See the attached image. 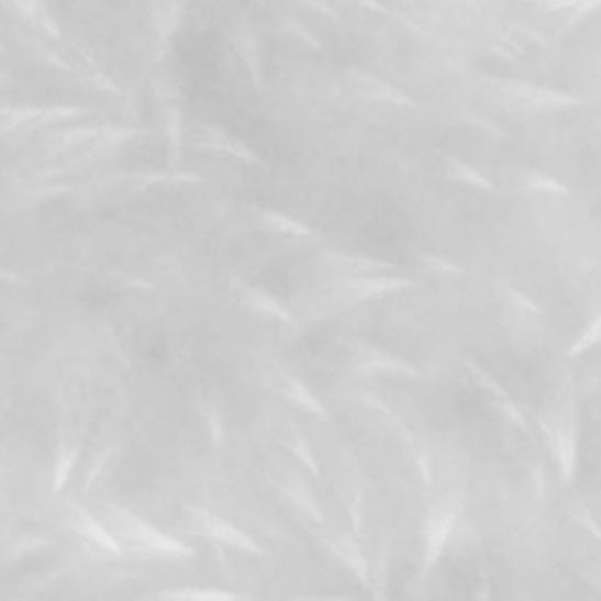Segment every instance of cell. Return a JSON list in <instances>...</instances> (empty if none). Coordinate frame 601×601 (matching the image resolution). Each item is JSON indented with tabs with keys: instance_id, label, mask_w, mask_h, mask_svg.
<instances>
[{
	"instance_id": "obj_31",
	"label": "cell",
	"mask_w": 601,
	"mask_h": 601,
	"mask_svg": "<svg viewBox=\"0 0 601 601\" xmlns=\"http://www.w3.org/2000/svg\"><path fill=\"white\" fill-rule=\"evenodd\" d=\"M204 409V421H208V425H210V433H212V439H214V444L219 446L221 444V416H219V411L212 407V404H204L202 407Z\"/></svg>"
},
{
	"instance_id": "obj_22",
	"label": "cell",
	"mask_w": 601,
	"mask_h": 601,
	"mask_svg": "<svg viewBox=\"0 0 601 601\" xmlns=\"http://www.w3.org/2000/svg\"><path fill=\"white\" fill-rule=\"evenodd\" d=\"M522 186L526 188V191H541V193H555V196L569 193V188H566L564 183L555 181L553 177L541 175V171H524Z\"/></svg>"
},
{
	"instance_id": "obj_19",
	"label": "cell",
	"mask_w": 601,
	"mask_h": 601,
	"mask_svg": "<svg viewBox=\"0 0 601 601\" xmlns=\"http://www.w3.org/2000/svg\"><path fill=\"white\" fill-rule=\"evenodd\" d=\"M330 259L336 261L338 268L348 270L350 275H363V272H379V270H390L392 266L386 261L374 259V256H365V254H330Z\"/></svg>"
},
{
	"instance_id": "obj_24",
	"label": "cell",
	"mask_w": 601,
	"mask_h": 601,
	"mask_svg": "<svg viewBox=\"0 0 601 601\" xmlns=\"http://www.w3.org/2000/svg\"><path fill=\"white\" fill-rule=\"evenodd\" d=\"M289 449H291V454H294V456L303 463V466L308 468V472L315 475V477L320 475V468H318L315 454L311 452V446H308V442H305V437H303V435L294 433V437H291V442H289Z\"/></svg>"
},
{
	"instance_id": "obj_9",
	"label": "cell",
	"mask_w": 601,
	"mask_h": 601,
	"mask_svg": "<svg viewBox=\"0 0 601 601\" xmlns=\"http://www.w3.org/2000/svg\"><path fill=\"white\" fill-rule=\"evenodd\" d=\"M411 282L407 278H398V275H388L386 270L379 272H363V275H350L346 280V287L353 297L357 299H374V297H386L390 291H400L409 287Z\"/></svg>"
},
{
	"instance_id": "obj_12",
	"label": "cell",
	"mask_w": 601,
	"mask_h": 601,
	"mask_svg": "<svg viewBox=\"0 0 601 601\" xmlns=\"http://www.w3.org/2000/svg\"><path fill=\"white\" fill-rule=\"evenodd\" d=\"M528 3L543 14H559L564 26H571L580 16L594 12L599 0H528Z\"/></svg>"
},
{
	"instance_id": "obj_25",
	"label": "cell",
	"mask_w": 601,
	"mask_h": 601,
	"mask_svg": "<svg viewBox=\"0 0 601 601\" xmlns=\"http://www.w3.org/2000/svg\"><path fill=\"white\" fill-rule=\"evenodd\" d=\"M466 367H468V371L472 374V379H475L479 386H482V390H487L489 394H493L496 400H505V398H508L505 390H503L501 386H498L485 369H479V367L472 365V363H466Z\"/></svg>"
},
{
	"instance_id": "obj_28",
	"label": "cell",
	"mask_w": 601,
	"mask_h": 601,
	"mask_svg": "<svg viewBox=\"0 0 601 601\" xmlns=\"http://www.w3.org/2000/svg\"><path fill=\"white\" fill-rule=\"evenodd\" d=\"M597 338H599V318H594V320L590 322V327H588L586 334H580V338L574 343V348L569 350V355H578V353H582V350H588L590 346H594Z\"/></svg>"
},
{
	"instance_id": "obj_34",
	"label": "cell",
	"mask_w": 601,
	"mask_h": 601,
	"mask_svg": "<svg viewBox=\"0 0 601 601\" xmlns=\"http://www.w3.org/2000/svg\"><path fill=\"white\" fill-rule=\"evenodd\" d=\"M5 109H8V107H0V113H3V111H5Z\"/></svg>"
},
{
	"instance_id": "obj_20",
	"label": "cell",
	"mask_w": 601,
	"mask_h": 601,
	"mask_svg": "<svg viewBox=\"0 0 601 601\" xmlns=\"http://www.w3.org/2000/svg\"><path fill=\"white\" fill-rule=\"evenodd\" d=\"M235 49L240 53V57H243L245 66L249 68V74L254 78V85L256 88H261V57H259V43H256V38L252 36V33H243L235 41Z\"/></svg>"
},
{
	"instance_id": "obj_32",
	"label": "cell",
	"mask_w": 601,
	"mask_h": 601,
	"mask_svg": "<svg viewBox=\"0 0 601 601\" xmlns=\"http://www.w3.org/2000/svg\"><path fill=\"white\" fill-rule=\"evenodd\" d=\"M414 456H416V463H419V468H421V475L427 485H431V463H427V456L423 449H414Z\"/></svg>"
},
{
	"instance_id": "obj_4",
	"label": "cell",
	"mask_w": 601,
	"mask_h": 601,
	"mask_svg": "<svg viewBox=\"0 0 601 601\" xmlns=\"http://www.w3.org/2000/svg\"><path fill=\"white\" fill-rule=\"evenodd\" d=\"M460 510H463V496L458 498V501L456 498H446L442 505L433 508L431 517H427V526H425V566L427 569L435 566L446 541H449V536L454 534L456 522L460 517Z\"/></svg>"
},
{
	"instance_id": "obj_26",
	"label": "cell",
	"mask_w": 601,
	"mask_h": 601,
	"mask_svg": "<svg viewBox=\"0 0 601 601\" xmlns=\"http://www.w3.org/2000/svg\"><path fill=\"white\" fill-rule=\"evenodd\" d=\"M363 489L359 487H353V491L348 493L346 503H348V514H350V522H353V528L357 531V536L363 534Z\"/></svg>"
},
{
	"instance_id": "obj_5",
	"label": "cell",
	"mask_w": 601,
	"mask_h": 601,
	"mask_svg": "<svg viewBox=\"0 0 601 601\" xmlns=\"http://www.w3.org/2000/svg\"><path fill=\"white\" fill-rule=\"evenodd\" d=\"M62 524L66 528L76 531V534L88 541V543H92L101 549H107V553H113V555L120 553V543L115 541V536L111 534V531L104 526V522H101L99 517H94L92 512H88L80 505L66 503L62 508Z\"/></svg>"
},
{
	"instance_id": "obj_33",
	"label": "cell",
	"mask_w": 601,
	"mask_h": 601,
	"mask_svg": "<svg viewBox=\"0 0 601 601\" xmlns=\"http://www.w3.org/2000/svg\"><path fill=\"white\" fill-rule=\"evenodd\" d=\"M404 5H416V0H402Z\"/></svg>"
},
{
	"instance_id": "obj_27",
	"label": "cell",
	"mask_w": 601,
	"mask_h": 601,
	"mask_svg": "<svg viewBox=\"0 0 601 601\" xmlns=\"http://www.w3.org/2000/svg\"><path fill=\"white\" fill-rule=\"evenodd\" d=\"M496 407H498V411H501L505 421H510V423H514V425H520V427H524V431H526L528 423H526V419H524L522 411L517 409V404H514L510 398L498 400Z\"/></svg>"
},
{
	"instance_id": "obj_30",
	"label": "cell",
	"mask_w": 601,
	"mask_h": 601,
	"mask_svg": "<svg viewBox=\"0 0 601 601\" xmlns=\"http://www.w3.org/2000/svg\"><path fill=\"white\" fill-rule=\"evenodd\" d=\"M419 259L431 268V270H439V272H460V268L454 264V261H446L442 259V256H435V254H421Z\"/></svg>"
},
{
	"instance_id": "obj_16",
	"label": "cell",
	"mask_w": 601,
	"mask_h": 601,
	"mask_svg": "<svg viewBox=\"0 0 601 601\" xmlns=\"http://www.w3.org/2000/svg\"><path fill=\"white\" fill-rule=\"evenodd\" d=\"M280 489L289 498V501L294 503V508L305 512V517H311L315 524H324V512L320 510V503L315 501V496L301 482V479L291 477V479H287V482H282Z\"/></svg>"
},
{
	"instance_id": "obj_17",
	"label": "cell",
	"mask_w": 601,
	"mask_h": 601,
	"mask_svg": "<svg viewBox=\"0 0 601 601\" xmlns=\"http://www.w3.org/2000/svg\"><path fill=\"white\" fill-rule=\"evenodd\" d=\"M186 3L188 0H158L156 26H158V33H160L163 41H169L177 33V29L183 20Z\"/></svg>"
},
{
	"instance_id": "obj_2",
	"label": "cell",
	"mask_w": 601,
	"mask_h": 601,
	"mask_svg": "<svg viewBox=\"0 0 601 601\" xmlns=\"http://www.w3.org/2000/svg\"><path fill=\"white\" fill-rule=\"evenodd\" d=\"M82 113L74 107H8L0 113V148H20L33 134L68 123Z\"/></svg>"
},
{
	"instance_id": "obj_15",
	"label": "cell",
	"mask_w": 601,
	"mask_h": 601,
	"mask_svg": "<svg viewBox=\"0 0 601 601\" xmlns=\"http://www.w3.org/2000/svg\"><path fill=\"white\" fill-rule=\"evenodd\" d=\"M280 390L285 398L291 402V404H297L301 407L303 411H308V414H313V416H327V411H324L322 402L315 398V394L305 388V383H301L297 376H291V374H285L280 376Z\"/></svg>"
},
{
	"instance_id": "obj_3",
	"label": "cell",
	"mask_w": 601,
	"mask_h": 601,
	"mask_svg": "<svg viewBox=\"0 0 601 601\" xmlns=\"http://www.w3.org/2000/svg\"><path fill=\"white\" fill-rule=\"evenodd\" d=\"M498 85H501V92L512 101V104L522 111H559L580 104V99L569 92L543 88V85L534 82L501 80Z\"/></svg>"
},
{
	"instance_id": "obj_29",
	"label": "cell",
	"mask_w": 601,
	"mask_h": 601,
	"mask_svg": "<svg viewBox=\"0 0 601 601\" xmlns=\"http://www.w3.org/2000/svg\"><path fill=\"white\" fill-rule=\"evenodd\" d=\"M508 299H510L514 305H517V308H522V311H528V313L541 315V305L534 303V299H531V297H526L524 291L514 289V287H508Z\"/></svg>"
},
{
	"instance_id": "obj_1",
	"label": "cell",
	"mask_w": 601,
	"mask_h": 601,
	"mask_svg": "<svg viewBox=\"0 0 601 601\" xmlns=\"http://www.w3.org/2000/svg\"><path fill=\"white\" fill-rule=\"evenodd\" d=\"M99 520L104 522V526L111 531L118 543H120V538H123L127 543H140L142 547L153 549V553L175 555V557H193V547H188L181 541L163 534V531H158L156 526L142 520L140 514L130 512L123 505L104 503L101 505Z\"/></svg>"
},
{
	"instance_id": "obj_13",
	"label": "cell",
	"mask_w": 601,
	"mask_h": 601,
	"mask_svg": "<svg viewBox=\"0 0 601 601\" xmlns=\"http://www.w3.org/2000/svg\"><path fill=\"white\" fill-rule=\"evenodd\" d=\"M327 545L334 549V555L348 566V569L363 580V582H369V564H367V557L363 549H359V543L355 541V536H348V534H341L336 536L334 541H327Z\"/></svg>"
},
{
	"instance_id": "obj_7",
	"label": "cell",
	"mask_w": 601,
	"mask_h": 601,
	"mask_svg": "<svg viewBox=\"0 0 601 601\" xmlns=\"http://www.w3.org/2000/svg\"><path fill=\"white\" fill-rule=\"evenodd\" d=\"M357 371L363 374H392V376H407V379H416L419 369L404 363L402 357H394L381 348L367 346V343H359L357 346Z\"/></svg>"
},
{
	"instance_id": "obj_18",
	"label": "cell",
	"mask_w": 601,
	"mask_h": 601,
	"mask_svg": "<svg viewBox=\"0 0 601 601\" xmlns=\"http://www.w3.org/2000/svg\"><path fill=\"white\" fill-rule=\"evenodd\" d=\"M256 216L261 219L264 226L268 231H275V233H282V235H297V237H308L313 235V231L305 226L303 221H297L291 219L282 212H275V210H256Z\"/></svg>"
},
{
	"instance_id": "obj_11",
	"label": "cell",
	"mask_w": 601,
	"mask_h": 601,
	"mask_svg": "<svg viewBox=\"0 0 601 601\" xmlns=\"http://www.w3.org/2000/svg\"><path fill=\"white\" fill-rule=\"evenodd\" d=\"M545 427L549 431V437H553V446H555V454H557V463H559L564 482L569 485L574 479L576 463H578L576 435H574V431H569V427H549V425H545Z\"/></svg>"
},
{
	"instance_id": "obj_14",
	"label": "cell",
	"mask_w": 601,
	"mask_h": 601,
	"mask_svg": "<svg viewBox=\"0 0 601 601\" xmlns=\"http://www.w3.org/2000/svg\"><path fill=\"white\" fill-rule=\"evenodd\" d=\"M243 301H245V305L252 308V311L261 313V315H266V318H270V320H275V322H285V324L294 322V318H291V313L282 305V301H278L275 297H270L268 291H264V289L245 287V291H243Z\"/></svg>"
},
{
	"instance_id": "obj_6",
	"label": "cell",
	"mask_w": 601,
	"mask_h": 601,
	"mask_svg": "<svg viewBox=\"0 0 601 601\" xmlns=\"http://www.w3.org/2000/svg\"><path fill=\"white\" fill-rule=\"evenodd\" d=\"M348 85L359 94L369 101H379V104L390 107H416V101L407 97L402 90L394 88V85L386 82L383 78L359 71V68H350L348 71Z\"/></svg>"
},
{
	"instance_id": "obj_10",
	"label": "cell",
	"mask_w": 601,
	"mask_h": 601,
	"mask_svg": "<svg viewBox=\"0 0 601 601\" xmlns=\"http://www.w3.org/2000/svg\"><path fill=\"white\" fill-rule=\"evenodd\" d=\"M202 146L210 148V151H216V153H223V156H231L235 160H243V163H252V165H261V158L256 156V153L243 144L240 140H235L233 134L223 132L214 125H204L202 130Z\"/></svg>"
},
{
	"instance_id": "obj_8",
	"label": "cell",
	"mask_w": 601,
	"mask_h": 601,
	"mask_svg": "<svg viewBox=\"0 0 601 601\" xmlns=\"http://www.w3.org/2000/svg\"><path fill=\"white\" fill-rule=\"evenodd\" d=\"M193 514L202 526V534L208 538H212L221 545H231L235 549H245V553H254V555L261 553V549L256 547V543L247 534H243V531H240L237 526H233L231 522L221 520V517H216V514L204 512V510H193Z\"/></svg>"
},
{
	"instance_id": "obj_21",
	"label": "cell",
	"mask_w": 601,
	"mask_h": 601,
	"mask_svg": "<svg viewBox=\"0 0 601 601\" xmlns=\"http://www.w3.org/2000/svg\"><path fill=\"white\" fill-rule=\"evenodd\" d=\"M446 163H449V175H452V179H456V181H460V183H466V186H470V188H479V191L496 193L493 183H491L487 177L479 175V171H477L472 165L463 163V160H458V158H449Z\"/></svg>"
},
{
	"instance_id": "obj_23",
	"label": "cell",
	"mask_w": 601,
	"mask_h": 601,
	"mask_svg": "<svg viewBox=\"0 0 601 601\" xmlns=\"http://www.w3.org/2000/svg\"><path fill=\"white\" fill-rule=\"evenodd\" d=\"M153 597L156 599H237L235 592H226V590H165Z\"/></svg>"
}]
</instances>
